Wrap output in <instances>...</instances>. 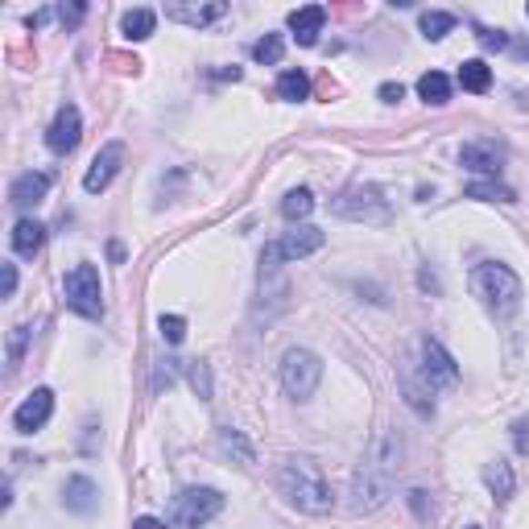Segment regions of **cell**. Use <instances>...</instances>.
Masks as SVG:
<instances>
[{"instance_id":"30","label":"cell","mask_w":529,"mask_h":529,"mask_svg":"<svg viewBox=\"0 0 529 529\" xmlns=\"http://www.w3.org/2000/svg\"><path fill=\"white\" fill-rule=\"evenodd\" d=\"M25 343H29V327H13V335H9V364H21Z\"/></svg>"},{"instance_id":"33","label":"cell","mask_w":529,"mask_h":529,"mask_svg":"<svg viewBox=\"0 0 529 529\" xmlns=\"http://www.w3.org/2000/svg\"><path fill=\"white\" fill-rule=\"evenodd\" d=\"M480 46L484 50H509V34L504 29H480Z\"/></svg>"},{"instance_id":"37","label":"cell","mask_w":529,"mask_h":529,"mask_svg":"<svg viewBox=\"0 0 529 529\" xmlns=\"http://www.w3.org/2000/svg\"><path fill=\"white\" fill-rule=\"evenodd\" d=\"M133 529H166V525H162L158 517H137V521H133Z\"/></svg>"},{"instance_id":"38","label":"cell","mask_w":529,"mask_h":529,"mask_svg":"<svg viewBox=\"0 0 529 529\" xmlns=\"http://www.w3.org/2000/svg\"><path fill=\"white\" fill-rule=\"evenodd\" d=\"M525 13H529V5H525Z\"/></svg>"},{"instance_id":"5","label":"cell","mask_w":529,"mask_h":529,"mask_svg":"<svg viewBox=\"0 0 529 529\" xmlns=\"http://www.w3.org/2000/svg\"><path fill=\"white\" fill-rule=\"evenodd\" d=\"M319 381H323V360L314 356V351H306V348H290L286 356H281V385H286V393H290V397H298V402L314 397Z\"/></svg>"},{"instance_id":"6","label":"cell","mask_w":529,"mask_h":529,"mask_svg":"<svg viewBox=\"0 0 529 529\" xmlns=\"http://www.w3.org/2000/svg\"><path fill=\"white\" fill-rule=\"evenodd\" d=\"M323 244H327V232H319V228H294V232H286L281 240L265 244L260 265H265V270H278L286 260H302V257H310V252H319Z\"/></svg>"},{"instance_id":"18","label":"cell","mask_w":529,"mask_h":529,"mask_svg":"<svg viewBox=\"0 0 529 529\" xmlns=\"http://www.w3.org/2000/svg\"><path fill=\"white\" fill-rule=\"evenodd\" d=\"M46 244V228L37 224V219H17V228H13V252L17 257H37Z\"/></svg>"},{"instance_id":"10","label":"cell","mask_w":529,"mask_h":529,"mask_svg":"<svg viewBox=\"0 0 529 529\" xmlns=\"http://www.w3.org/2000/svg\"><path fill=\"white\" fill-rule=\"evenodd\" d=\"M120 162H125V145H120V141H108L104 149L96 153V158H91L87 174H83V190H87V195H99V190H108L112 178L120 174Z\"/></svg>"},{"instance_id":"3","label":"cell","mask_w":529,"mask_h":529,"mask_svg":"<svg viewBox=\"0 0 529 529\" xmlns=\"http://www.w3.org/2000/svg\"><path fill=\"white\" fill-rule=\"evenodd\" d=\"M219 513H224V493L219 488H182L174 496L166 521H170V529H203Z\"/></svg>"},{"instance_id":"31","label":"cell","mask_w":529,"mask_h":529,"mask_svg":"<svg viewBox=\"0 0 529 529\" xmlns=\"http://www.w3.org/2000/svg\"><path fill=\"white\" fill-rule=\"evenodd\" d=\"M190 385H195L198 397H211V372H207V364H190Z\"/></svg>"},{"instance_id":"22","label":"cell","mask_w":529,"mask_h":529,"mask_svg":"<svg viewBox=\"0 0 529 529\" xmlns=\"http://www.w3.org/2000/svg\"><path fill=\"white\" fill-rule=\"evenodd\" d=\"M467 198H480V203H517V190H509L496 178H484V182H472L467 187Z\"/></svg>"},{"instance_id":"14","label":"cell","mask_w":529,"mask_h":529,"mask_svg":"<svg viewBox=\"0 0 529 529\" xmlns=\"http://www.w3.org/2000/svg\"><path fill=\"white\" fill-rule=\"evenodd\" d=\"M46 190H50V174H34V170H25V174H17L13 178V187H9V203L13 207H21V211H29V207H37L46 198Z\"/></svg>"},{"instance_id":"35","label":"cell","mask_w":529,"mask_h":529,"mask_svg":"<svg viewBox=\"0 0 529 529\" xmlns=\"http://www.w3.org/2000/svg\"><path fill=\"white\" fill-rule=\"evenodd\" d=\"M377 96L385 99V104H397V99L405 96V87H402V83H381V91H377Z\"/></svg>"},{"instance_id":"36","label":"cell","mask_w":529,"mask_h":529,"mask_svg":"<svg viewBox=\"0 0 529 529\" xmlns=\"http://www.w3.org/2000/svg\"><path fill=\"white\" fill-rule=\"evenodd\" d=\"M513 431H517V451H529V422H517Z\"/></svg>"},{"instance_id":"39","label":"cell","mask_w":529,"mask_h":529,"mask_svg":"<svg viewBox=\"0 0 529 529\" xmlns=\"http://www.w3.org/2000/svg\"><path fill=\"white\" fill-rule=\"evenodd\" d=\"M472 529H475V525H472Z\"/></svg>"},{"instance_id":"2","label":"cell","mask_w":529,"mask_h":529,"mask_svg":"<svg viewBox=\"0 0 529 529\" xmlns=\"http://www.w3.org/2000/svg\"><path fill=\"white\" fill-rule=\"evenodd\" d=\"M472 294L480 298L493 314H513L521 306V298H525V290H521V278L509 270V265H501V260H484V265H475L472 270Z\"/></svg>"},{"instance_id":"17","label":"cell","mask_w":529,"mask_h":529,"mask_svg":"<svg viewBox=\"0 0 529 529\" xmlns=\"http://www.w3.org/2000/svg\"><path fill=\"white\" fill-rule=\"evenodd\" d=\"M63 504H66L71 513H96L99 488L91 484L87 475H71V480H66V488H63Z\"/></svg>"},{"instance_id":"20","label":"cell","mask_w":529,"mask_h":529,"mask_svg":"<svg viewBox=\"0 0 529 529\" xmlns=\"http://www.w3.org/2000/svg\"><path fill=\"white\" fill-rule=\"evenodd\" d=\"M484 484L493 488L496 501H509L513 488H517V475H513V467L504 463V459H496V463H488V467H484Z\"/></svg>"},{"instance_id":"9","label":"cell","mask_w":529,"mask_h":529,"mask_svg":"<svg viewBox=\"0 0 529 529\" xmlns=\"http://www.w3.org/2000/svg\"><path fill=\"white\" fill-rule=\"evenodd\" d=\"M422 377H426L431 393H434V389L455 385V381H459V364H455V356H451V351L443 348L439 340H422Z\"/></svg>"},{"instance_id":"13","label":"cell","mask_w":529,"mask_h":529,"mask_svg":"<svg viewBox=\"0 0 529 529\" xmlns=\"http://www.w3.org/2000/svg\"><path fill=\"white\" fill-rule=\"evenodd\" d=\"M83 137V117L75 104H63L55 117V125H50V133H46V145L55 153H75V145H79Z\"/></svg>"},{"instance_id":"25","label":"cell","mask_w":529,"mask_h":529,"mask_svg":"<svg viewBox=\"0 0 529 529\" xmlns=\"http://www.w3.org/2000/svg\"><path fill=\"white\" fill-rule=\"evenodd\" d=\"M455 29V13H422V37L426 42H443Z\"/></svg>"},{"instance_id":"34","label":"cell","mask_w":529,"mask_h":529,"mask_svg":"<svg viewBox=\"0 0 529 529\" xmlns=\"http://www.w3.org/2000/svg\"><path fill=\"white\" fill-rule=\"evenodd\" d=\"M0 294L5 298L17 294V265H13V260H5V290H0Z\"/></svg>"},{"instance_id":"7","label":"cell","mask_w":529,"mask_h":529,"mask_svg":"<svg viewBox=\"0 0 529 529\" xmlns=\"http://www.w3.org/2000/svg\"><path fill=\"white\" fill-rule=\"evenodd\" d=\"M331 211H335V216H343V219H385L389 203H385V195H381L377 187H351V190H343V195L335 198Z\"/></svg>"},{"instance_id":"1","label":"cell","mask_w":529,"mask_h":529,"mask_svg":"<svg viewBox=\"0 0 529 529\" xmlns=\"http://www.w3.org/2000/svg\"><path fill=\"white\" fill-rule=\"evenodd\" d=\"M278 493L294 504L298 513H310V517H323L335 509V493L327 484V475L319 472V463L310 459H286L278 467Z\"/></svg>"},{"instance_id":"4","label":"cell","mask_w":529,"mask_h":529,"mask_svg":"<svg viewBox=\"0 0 529 529\" xmlns=\"http://www.w3.org/2000/svg\"><path fill=\"white\" fill-rule=\"evenodd\" d=\"M63 294H66V306L83 319H104V286H99V270L96 265H75L63 281Z\"/></svg>"},{"instance_id":"21","label":"cell","mask_w":529,"mask_h":529,"mask_svg":"<svg viewBox=\"0 0 529 529\" xmlns=\"http://www.w3.org/2000/svg\"><path fill=\"white\" fill-rule=\"evenodd\" d=\"M418 96L426 99V104H434V108H443V104L451 99V79L443 71H426L418 79Z\"/></svg>"},{"instance_id":"11","label":"cell","mask_w":529,"mask_h":529,"mask_svg":"<svg viewBox=\"0 0 529 529\" xmlns=\"http://www.w3.org/2000/svg\"><path fill=\"white\" fill-rule=\"evenodd\" d=\"M50 413H55V393H50V389H34V393L17 405L13 426H17V434H34L50 422Z\"/></svg>"},{"instance_id":"26","label":"cell","mask_w":529,"mask_h":529,"mask_svg":"<svg viewBox=\"0 0 529 529\" xmlns=\"http://www.w3.org/2000/svg\"><path fill=\"white\" fill-rule=\"evenodd\" d=\"M278 96H281V99H290V104H298V99L310 96V79H306L302 71H281V79H278Z\"/></svg>"},{"instance_id":"27","label":"cell","mask_w":529,"mask_h":529,"mask_svg":"<svg viewBox=\"0 0 529 529\" xmlns=\"http://www.w3.org/2000/svg\"><path fill=\"white\" fill-rule=\"evenodd\" d=\"M310 211H314V195L306 187L290 190V195L281 198V216H286V219H306Z\"/></svg>"},{"instance_id":"12","label":"cell","mask_w":529,"mask_h":529,"mask_svg":"<svg viewBox=\"0 0 529 529\" xmlns=\"http://www.w3.org/2000/svg\"><path fill=\"white\" fill-rule=\"evenodd\" d=\"M459 166L472 174H484V178H496L504 170V149H496V141H472L459 149Z\"/></svg>"},{"instance_id":"8","label":"cell","mask_w":529,"mask_h":529,"mask_svg":"<svg viewBox=\"0 0 529 529\" xmlns=\"http://www.w3.org/2000/svg\"><path fill=\"white\" fill-rule=\"evenodd\" d=\"M389 501V475L377 472V467H364V472H356V480H351V513H377L381 504Z\"/></svg>"},{"instance_id":"24","label":"cell","mask_w":529,"mask_h":529,"mask_svg":"<svg viewBox=\"0 0 529 529\" xmlns=\"http://www.w3.org/2000/svg\"><path fill=\"white\" fill-rule=\"evenodd\" d=\"M219 451H224L228 459H236V463H252L249 439H244L240 431H232V426H224V431H219Z\"/></svg>"},{"instance_id":"19","label":"cell","mask_w":529,"mask_h":529,"mask_svg":"<svg viewBox=\"0 0 529 529\" xmlns=\"http://www.w3.org/2000/svg\"><path fill=\"white\" fill-rule=\"evenodd\" d=\"M459 87L472 91V96H484V91L493 87V66H488L484 58H467V63L459 66Z\"/></svg>"},{"instance_id":"23","label":"cell","mask_w":529,"mask_h":529,"mask_svg":"<svg viewBox=\"0 0 529 529\" xmlns=\"http://www.w3.org/2000/svg\"><path fill=\"white\" fill-rule=\"evenodd\" d=\"M153 25H158V13L153 9H128L125 21H120L125 37H133V42H145V37L153 34Z\"/></svg>"},{"instance_id":"29","label":"cell","mask_w":529,"mask_h":529,"mask_svg":"<svg viewBox=\"0 0 529 529\" xmlns=\"http://www.w3.org/2000/svg\"><path fill=\"white\" fill-rule=\"evenodd\" d=\"M158 331H162L166 343H182L187 340V319H178V314H162V319H158Z\"/></svg>"},{"instance_id":"28","label":"cell","mask_w":529,"mask_h":529,"mask_svg":"<svg viewBox=\"0 0 529 529\" xmlns=\"http://www.w3.org/2000/svg\"><path fill=\"white\" fill-rule=\"evenodd\" d=\"M281 55H286V42H281V34H265L257 46H252V58H257V63H265V66L281 63Z\"/></svg>"},{"instance_id":"15","label":"cell","mask_w":529,"mask_h":529,"mask_svg":"<svg viewBox=\"0 0 529 529\" xmlns=\"http://www.w3.org/2000/svg\"><path fill=\"white\" fill-rule=\"evenodd\" d=\"M323 25H327L323 5H306V9L290 13V29H294L298 46H314V42H319V34H323Z\"/></svg>"},{"instance_id":"16","label":"cell","mask_w":529,"mask_h":529,"mask_svg":"<svg viewBox=\"0 0 529 529\" xmlns=\"http://www.w3.org/2000/svg\"><path fill=\"white\" fill-rule=\"evenodd\" d=\"M224 13H228L224 0H211V5H170V9H166V17L182 21V25L203 29V25H211V21H219Z\"/></svg>"},{"instance_id":"32","label":"cell","mask_w":529,"mask_h":529,"mask_svg":"<svg viewBox=\"0 0 529 529\" xmlns=\"http://www.w3.org/2000/svg\"><path fill=\"white\" fill-rule=\"evenodd\" d=\"M410 509H413V517H418V521H431L434 504H431V496L422 493V488H413V493H410Z\"/></svg>"}]
</instances>
